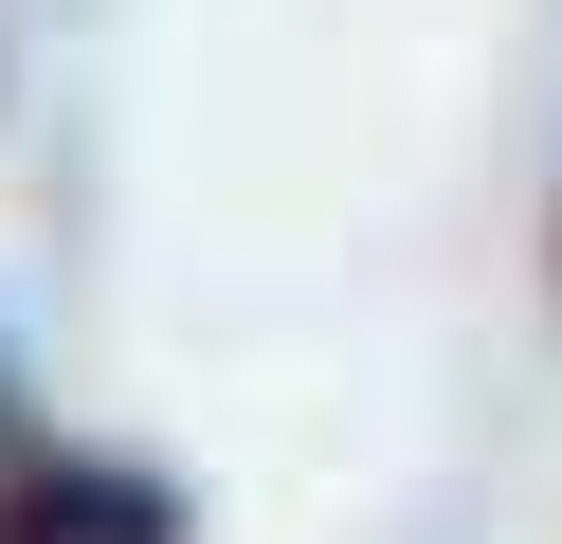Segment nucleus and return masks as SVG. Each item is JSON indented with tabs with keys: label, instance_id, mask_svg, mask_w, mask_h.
<instances>
[{
	"label": "nucleus",
	"instance_id": "obj_1",
	"mask_svg": "<svg viewBox=\"0 0 562 544\" xmlns=\"http://www.w3.org/2000/svg\"><path fill=\"white\" fill-rule=\"evenodd\" d=\"M0 544H182V508L146 471H91V454H19L0 471Z\"/></svg>",
	"mask_w": 562,
	"mask_h": 544
}]
</instances>
